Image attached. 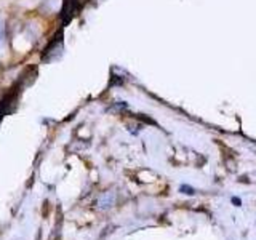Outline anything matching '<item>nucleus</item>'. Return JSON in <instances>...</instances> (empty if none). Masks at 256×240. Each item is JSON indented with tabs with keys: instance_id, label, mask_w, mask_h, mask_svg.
Returning a JSON list of instances; mask_svg holds the SVG:
<instances>
[{
	"instance_id": "1",
	"label": "nucleus",
	"mask_w": 256,
	"mask_h": 240,
	"mask_svg": "<svg viewBox=\"0 0 256 240\" xmlns=\"http://www.w3.org/2000/svg\"><path fill=\"white\" fill-rule=\"evenodd\" d=\"M0 42H4V26H2V21H0Z\"/></svg>"
}]
</instances>
